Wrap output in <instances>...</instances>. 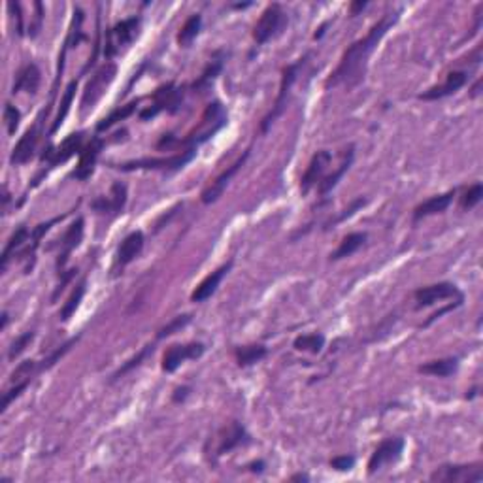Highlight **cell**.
I'll use <instances>...</instances> for the list:
<instances>
[{"label":"cell","instance_id":"31","mask_svg":"<svg viewBox=\"0 0 483 483\" xmlns=\"http://www.w3.org/2000/svg\"><path fill=\"white\" fill-rule=\"evenodd\" d=\"M201 25H202V18L196 13L193 18H189L185 21V25L181 27L178 35V44L179 46H189L191 42L195 40L198 32H201Z\"/></svg>","mask_w":483,"mask_h":483},{"label":"cell","instance_id":"21","mask_svg":"<svg viewBox=\"0 0 483 483\" xmlns=\"http://www.w3.org/2000/svg\"><path fill=\"white\" fill-rule=\"evenodd\" d=\"M230 266H232V263H227V265L219 266L217 270H213L212 274H208V276L196 285V289L193 291V294H191V300H193V302H204L206 299H210V297L215 293V289L219 287V283H221V280L225 278V274L230 270Z\"/></svg>","mask_w":483,"mask_h":483},{"label":"cell","instance_id":"37","mask_svg":"<svg viewBox=\"0 0 483 483\" xmlns=\"http://www.w3.org/2000/svg\"><path fill=\"white\" fill-rule=\"evenodd\" d=\"M32 338H35V333L32 330H29V333L21 334L19 338H16V342L12 344V347H10V353H8V359L10 361H13L16 357H19L21 353H23L25 350H27V345L32 342Z\"/></svg>","mask_w":483,"mask_h":483},{"label":"cell","instance_id":"14","mask_svg":"<svg viewBox=\"0 0 483 483\" xmlns=\"http://www.w3.org/2000/svg\"><path fill=\"white\" fill-rule=\"evenodd\" d=\"M415 302L417 306H432L436 302H442L446 299H453V297H463L459 289L453 283H436V285H429V287L417 289L415 291Z\"/></svg>","mask_w":483,"mask_h":483},{"label":"cell","instance_id":"38","mask_svg":"<svg viewBox=\"0 0 483 483\" xmlns=\"http://www.w3.org/2000/svg\"><path fill=\"white\" fill-rule=\"evenodd\" d=\"M191 321V316H179L176 317L174 321H170L165 328H161L159 330V334H157V338H165V336H170V334H174L178 328H184L187 323Z\"/></svg>","mask_w":483,"mask_h":483},{"label":"cell","instance_id":"42","mask_svg":"<svg viewBox=\"0 0 483 483\" xmlns=\"http://www.w3.org/2000/svg\"><path fill=\"white\" fill-rule=\"evenodd\" d=\"M353 465H355V457H334L333 460H330V466H333L334 470H340V472H345V470H351L353 468Z\"/></svg>","mask_w":483,"mask_h":483},{"label":"cell","instance_id":"17","mask_svg":"<svg viewBox=\"0 0 483 483\" xmlns=\"http://www.w3.org/2000/svg\"><path fill=\"white\" fill-rule=\"evenodd\" d=\"M81 238H83V219L78 217L74 223L70 225L68 230H66V232L63 234V238H61V244H59V246H61V254H59V259H57L59 272L64 268L70 254H72L78 246H80Z\"/></svg>","mask_w":483,"mask_h":483},{"label":"cell","instance_id":"1","mask_svg":"<svg viewBox=\"0 0 483 483\" xmlns=\"http://www.w3.org/2000/svg\"><path fill=\"white\" fill-rule=\"evenodd\" d=\"M395 21H397V13H387L369 30V35L361 38V40H357L355 44H351L344 52L342 59H340V64L336 66V70L325 81V87L330 89V87H338L342 83L355 85L357 81H361L364 68H366V63H369V57Z\"/></svg>","mask_w":483,"mask_h":483},{"label":"cell","instance_id":"9","mask_svg":"<svg viewBox=\"0 0 483 483\" xmlns=\"http://www.w3.org/2000/svg\"><path fill=\"white\" fill-rule=\"evenodd\" d=\"M300 66H302V59H300L299 63L291 64V66H287V68L283 70L282 85H280V95H278V98H276L274 109H272L270 114L266 115L265 119H263V125H261V131H263V133H266V131H268V127H270L272 123H274V119H276L278 115L283 112V108L287 106L289 91H291V85H293L294 80H297V72H299Z\"/></svg>","mask_w":483,"mask_h":483},{"label":"cell","instance_id":"30","mask_svg":"<svg viewBox=\"0 0 483 483\" xmlns=\"http://www.w3.org/2000/svg\"><path fill=\"white\" fill-rule=\"evenodd\" d=\"M76 89H78V81H70L68 87H66V91H64V97L63 100H61V106H59V112L57 115H55V121H53L52 125V131L49 133H55L61 125H63L64 117H66V114L70 112V106H72V100H74V95H76Z\"/></svg>","mask_w":483,"mask_h":483},{"label":"cell","instance_id":"24","mask_svg":"<svg viewBox=\"0 0 483 483\" xmlns=\"http://www.w3.org/2000/svg\"><path fill=\"white\" fill-rule=\"evenodd\" d=\"M246 438V431L238 421H232L229 427H225L223 431L219 432V443H217V455H223L236 446H240L242 440Z\"/></svg>","mask_w":483,"mask_h":483},{"label":"cell","instance_id":"10","mask_svg":"<svg viewBox=\"0 0 483 483\" xmlns=\"http://www.w3.org/2000/svg\"><path fill=\"white\" fill-rule=\"evenodd\" d=\"M42 117H44V112H42L40 117L36 119L35 125H32V127H30L29 131H27L23 136H21V140L18 142V145L13 148L12 157H10V162H12L13 167L29 162L30 159H32V155H35L36 145H38V140H40Z\"/></svg>","mask_w":483,"mask_h":483},{"label":"cell","instance_id":"20","mask_svg":"<svg viewBox=\"0 0 483 483\" xmlns=\"http://www.w3.org/2000/svg\"><path fill=\"white\" fill-rule=\"evenodd\" d=\"M102 148H104V144L100 138H93L91 142L87 144L85 150L81 151L80 162H78V167H76V172H74L76 178L87 179L89 176H91L93 170H95V165H97L98 155H100V151H102Z\"/></svg>","mask_w":483,"mask_h":483},{"label":"cell","instance_id":"5","mask_svg":"<svg viewBox=\"0 0 483 483\" xmlns=\"http://www.w3.org/2000/svg\"><path fill=\"white\" fill-rule=\"evenodd\" d=\"M285 23H287V18H285V12L282 10V6L280 4L268 6L254 27L255 42L257 44H266L285 27Z\"/></svg>","mask_w":483,"mask_h":483},{"label":"cell","instance_id":"27","mask_svg":"<svg viewBox=\"0 0 483 483\" xmlns=\"http://www.w3.org/2000/svg\"><path fill=\"white\" fill-rule=\"evenodd\" d=\"M459 366L457 359H438V361H431L427 364H421L419 372L421 374L438 376V378H448V376L455 374Z\"/></svg>","mask_w":483,"mask_h":483},{"label":"cell","instance_id":"19","mask_svg":"<svg viewBox=\"0 0 483 483\" xmlns=\"http://www.w3.org/2000/svg\"><path fill=\"white\" fill-rule=\"evenodd\" d=\"M127 202V187L121 184V181H115L112 185V191H109V196L106 198H98V201L93 202V210H97L100 213H117L123 210Z\"/></svg>","mask_w":483,"mask_h":483},{"label":"cell","instance_id":"36","mask_svg":"<svg viewBox=\"0 0 483 483\" xmlns=\"http://www.w3.org/2000/svg\"><path fill=\"white\" fill-rule=\"evenodd\" d=\"M4 121H6V129H8V134L12 136V134H16V131H18L19 127V121H21V112H19L13 104L8 102L6 108H4Z\"/></svg>","mask_w":483,"mask_h":483},{"label":"cell","instance_id":"7","mask_svg":"<svg viewBox=\"0 0 483 483\" xmlns=\"http://www.w3.org/2000/svg\"><path fill=\"white\" fill-rule=\"evenodd\" d=\"M483 479L482 465H453L440 466L432 472L431 482L446 483H476Z\"/></svg>","mask_w":483,"mask_h":483},{"label":"cell","instance_id":"15","mask_svg":"<svg viewBox=\"0 0 483 483\" xmlns=\"http://www.w3.org/2000/svg\"><path fill=\"white\" fill-rule=\"evenodd\" d=\"M81 142H83V133H74L66 136V138L61 142V145H57L55 150L49 148V150L42 155V161H47L52 167H57L61 162H66L70 157H74L81 148Z\"/></svg>","mask_w":483,"mask_h":483},{"label":"cell","instance_id":"26","mask_svg":"<svg viewBox=\"0 0 483 483\" xmlns=\"http://www.w3.org/2000/svg\"><path fill=\"white\" fill-rule=\"evenodd\" d=\"M29 240H30V232L27 227H19V229L10 236L6 248H4V251H2V265H0L2 272L6 270L8 265H10V259H12V255L16 254V249L23 248L25 244H27Z\"/></svg>","mask_w":483,"mask_h":483},{"label":"cell","instance_id":"45","mask_svg":"<svg viewBox=\"0 0 483 483\" xmlns=\"http://www.w3.org/2000/svg\"><path fill=\"white\" fill-rule=\"evenodd\" d=\"M293 479H304V482H308V476H304V474H299V476H293Z\"/></svg>","mask_w":483,"mask_h":483},{"label":"cell","instance_id":"43","mask_svg":"<svg viewBox=\"0 0 483 483\" xmlns=\"http://www.w3.org/2000/svg\"><path fill=\"white\" fill-rule=\"evenodd\" d=\"M364 8H366V2H357V4H351V13L355 16L359 10H364Z\"/></svg>","mask_w":483,"mask_h":483},{"label":"cell","instance_id":"4","mask_svg":"<svg viewBox=\"0 0 483 483\" xmlns=\"http://www.w3.org/2000/svg\"><path fill=\"white\" fill-rule=\"evenodd\" d=\"M140 30V18H131L121 21L115 27L108 30L106 35V44H104V55L106 57H115L119 55L123 49H127L134 42V38L138 36Z\"/></svg>","mask_w":483,"mask_h":483},{"label":"cell","instance_id":"33","mask_svg":"<svg viewBox=\"0 0 483 483\" xmlns=\"http://www.w3.org/2000/svg\"><path fill=\"white\" fill-rule=\"evenodd\" d=\"M325 345V336L323 334H304L294 340V350L310 351V353H319Z\"/></svg>","mask_w":483,"mask_h":483},{"label":"cell","instance_id":"32","mask_svg":"<svg viewBox=\"0 0 483 483\" xmlns=\"http://www.w3.org/2000/svg\"><path fill=\"white\" fill-rule=\"evenodd\" d=\"M136 104L138 102H131V104H125V106H119L117 109H114V112H112L108 117H104V119L98 123L97 131H106V129L114 127L115 123H119V121L127 119L129 115L133 114L134 109H136Z\"/></svg>","mask_w":483,"mask_h":483},{"label":"cell","instance_id":"3","mask_svg":"<svg viewBox=\"0 0 483 483\" xmlns=\"http://www.w3.org/2000/svg\"><path fill=\"white\" fill-rule=\"evenodd\" d=\"M115 74H117V66L114 63H106L91 76V80L87 81L83 97H81V114H87L89 109L95 108V104L102 98L106 89L115 80Z\"/></svg>","mask_w":483,"mask_h":483},{"label":"cell","instance_id":"40","mask_svg":"<svg viewBox=\"0 0 483 483\" xmlns=\"http://www.w3.org/2000/svg\"><path fill=\"white\" fill-rule=\"evenodd\" d=\"M8 10L13 12V16H16V30H18V35H27V32H25V30H27V27H25V19L23 16H21V4H19V2H10V4H8Z\"/></svg>","mask_w":483,"mask_h":483},{"label":"cell","instance_id":"44","mask_svg":"<svg viewBox=\"0 0 483 483\" xmlns=\"http://www.w3.org/2000/svg\"><path fill=\"white\" fill-rule=\"evenodd\" d=\"M6 323H8V314L4 311V314H2V328L6 327Z\"/></svg>","mask_w":483,"mask_h":483},{"label":"cell","instance_id":"34","mask_svg":"<svg viewBox=\"0 0 483 483\" xmlns=\"http://www.w3.org/2000/svg\"><path fill=\"white\" fill-rule=\"evenodd\" d=\"M83 294H85V280H83L80 285H76V289L72 291V294H70V299L66 300V304L63 306V310H61V319H63V321L70 319L72 314L78 310V306H80Z\"/></svg>","mask_w":483,"mask_h":483},{"label":"cell","instance_id":"8","mask_svg":"<svg viewBox=\"0 0 483 483\" xmlns=\"http://www.w3.org/2000/svg\"><path fill=\"white\" fill-rule=\"evenodd\" d=\"M404 451V440L402 438H387L383 442L374 449V453L369 460V472L374 474V472L381 470L386 465H391V463H397L400 459V455Z\"/></svg>","mask_w":483,"mask_h":483},{"label":"cell","instance_id":"22","mask_svg":"<svg viewBox=\"0 0 483 483\" xmlns=\"http://www.w3.org/2000/svg\"><path fill=\"white\" fill-rule=\"evenodd\" d=\"M455 191H449V193H443V195L431 196L429 201L421 202L419 206H415L414 210V219L419 221L423 217H429V215H436V213L446 212L449 208V204L453 202Z\"/></svg>","mask_w":483,"mask_h":483},{"label":"cell","instance_id":"25","mask_svg":"<svg viewBox=\"0 0 483 483\" xmlns=\"http://www.w3.org/2000/svg\"><path fill=\"white\" fill-rule=\"evenodd\" d=\"M351 162H353V145H350V148L345 150V153L342 155V162H340V167L336 168L330 176H325V178L319 181V193H321V195H327L328 191H333L334 187H336L338 179L342 178V176L345 174V170L351 167Z\"/></svg>","mask_w":483,"mask_h":483},{"label":"cell","instance_id":"23","mask_svg":"<svg viewBox=\"0 0 483 483\" xmlns=\"http://www.w3.org/2000/svg\"><path fill=\"white\" fill-rule=\"evenodd\" d=\"M38 85H40V70H38L36 64L30 63L19 70L18 78H16V83H13L12 93L16 95V93L25 91V93H29V95H35Z\"/></svg>","mask_w":483,"mask_h":483},{"label":"cell","instance_id":"28","mask_svg":"<svg viewBox=\"0 0 483 483\" xmlns=\"http://www.w3.org/2000/svg\"><path fill=\"white\" fill-rule=\"evenodd\" d=\"M364 242H366V234H364V232H353V234H347L344 240L340 242L338 249L330 255V259L340 261V259H345V257H350V255L355 254L357 249L362 248V244H364Z\"/></svg>","mask_w":483,"mask_h":483},{"label":"cell","instance_id":"13","mask_svg":"<svg viewBox=\"0 0 483 483\" xmlns=\"http://www.w3.org/2000/svg\"><path fill=\"white\" fill-rule=\"evenodd\" d=\"M248 157H249V153L246 151V153H244V155L234 162V165H230L227 170H223V172L219 174L217 178L213 179L212 184L208 185L206 189L202 191V202H204V204H212V202H215L219 196L223 195L225 187L230 184V179H232V176L240 170V167H244V162H246Z\"/></svg>","mask_w":483,"mask_h":483},{"label":"cell","instance_id":"16","mask_svg":"<svg viewBox=\"0 0 483 483\" xmlns=\"http://www.w3.org/2000/svg\"><path fill=\"white\" fill-rule=\"evenodd\" d=\"M142 249H144V234H142V230H134L121 242L117 255H115V268H125L131 265L142 254Z\"/></svg>","mask_w":483,"mask_h":483},{"label":"cell","instance_id":"35","mask_svg":"<svg viewBox=\"0 0 483 483\" xmlns=\"http://www.w3.org/2000/svg\"><path fill=\"white\" fill-rule=\"evenodd\" d=\"M482 196H483L482 184L472 185L470 189L465 193V196L460 198V206L465 208V210H470V208H474L476 204H479V202H482Z\"/></svg>","mask_w":483,"mask_h":483},{"label":"cell","instance_id":"18","mask_svg":"<svg viewBox=\"0 0 483 483\" xmlns=\"http://www.w3.org/2000/svg\"><path fill=\"white\" fill-rule=\"evenodd\" d=\"M466 80H468L466 72H451V74H448V78H446L442 85L431 87L429 91L419 95V98L421 100H440L443 97H449V95L459 91L460 87L466 83Z\"/></svg>","mask_w":483,"mask_h":483},{"label":"cell","instance_id":"39","mask_svg":"<svg viewBox=\"0 0 483 483\" xmlns=\"http://www.w3.org/2000/svg\"><path fill=\"white\" fill-rule=\"evenodd\" d=\"M74 342H76V340H68V342H66V344H64V345H61V347H59V350H55V351H53L52 355L47 357L46 361L42 362L40 366H38V370L52 369L53 364H55V362H57L59 359H61V357H63L64 353H66V351L70 350V345H74Z\"/></svg>","mask_w":483,"mask_h":483},{"label":"cell","instance_id":"6","mask_svg":"<svg viewBox=\"0 0 483 483\" xmlns=\"http://www.w3.org/2000/svg\"><path fill=\"white\" fill-rule=\"evenodd\" d=\"M193 157H195V150L189 148L179 155L162 157V159H140V161L125 162L119 168L125 172H131V170H176V168L185 167Z\"/></svg>","mask_w":483,"mask_h":483},{"label":"cell","instance_id":"29","mask_svg":"<svg viewBox=\"0 0 483 483\" xmlns=\"http://www.w3.org/2000/svg\"><path fill=\"white\" fill-rule=\"evenodd\" d=\"M266 357V347L265 345H244V347H238L236 350V361L240 366H249V364H255L259 362L261 359Z\"/></svg>","mask_w":483,"mask_h":483},{"label":"cell","instance_id":"11","mask_svg":"<svg viewBox=\"0 0 483 483\" xmlns=\"http://www.w3.org/2000/svg\"><path fill=\"white\" fill-rule=\"evenodd\" d=\"M204 353L202 344H185V345H170L165 355H162V370L174 372L179 364H184L189 359H198Z\"/></svg>","mask_w":483,"mask_h":483},{"label":"cell","instance_id":"12","mask_svg":"<svg viewBox=\"0 0 483 483\" xmlns=\"http://www.w3.org/2000/svg\"><path fill=\"white\" fill-rule=\"evenodd\" d=\"M330 161H333V155L325 150L317 151L316 155L311 157L310 165H308L304 176L300 179V191H302L304 195L306 193H310L311 187L316 184H319V181L325 178V172H327Z\"/></svg>","mask_w":483,"mask_h":483},{"label":"cell","instance_id":"41","mask_svg":"<svg viewBox=\"0 0 483 483\" xmlns=\"http://www.w3.org/2000/svg\"><path fill=\"white\" fill-rule=\"evenodd\" d=\"M150 350H151V347H150V345H148V347H144V350L140 351L138 355H136V357H133V359H131V361H129L127 364H125V366H121V369L117 370V372H115V374H114V380H117V378H119V376L127 374L129 370H131V369H134V366H138V364H140V361H142V359H144V357L148 355V351H150Z\"/></svg>","mask_w":483,"mask_h":483},{"label":"cell","instance_id":"2","mask_svg":"<svg viewBox=\"0 0 483 483\" xmlns=\"http://www.w3.org/2000/svg\"><path fill=\"white\" fill-rule=\"evenodd\" d=\"M227 123V114H225L223 106L219 102H212L206 108V112L202 114V119L198 123V127L193 133L187 134V138L184 140V144L191 145L195 150V145L204 144L206 140H210L213 134L217 133L219 129Z\"/></svg>","mask_w":483,"mask_h":483}]
</instances>
